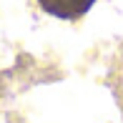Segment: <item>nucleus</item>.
<instances>
[{"mask_svg": "<svg viewBox=\"0 0 123 123\" xmlns=\"http://www.w3.org/2000/svg\"><path fill=\"white\" fill-rule=\"evenodd\" d=\"M38 3H40V8L45 10L48 15H53V18L75 20V18H80V15H86L96 0H38Z\"/></svg>", "mask_w": 123, "mask_h": 123, "instance_id": "1", "label": "nucleus"}]
</instances>
